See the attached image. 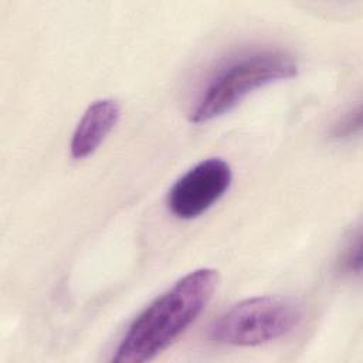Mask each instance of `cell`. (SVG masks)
Segmentation results:
<instances>
[{
    "label": "cell",
    "mask_w": 363,
    "mask_h": 363,
    "mask_svg": "<svg viewBox=\"0 0 363 363\" xmlns=\"http://www.w3.org/2000/svg\"><path fill=\"white\" fill-rule=\"evenodd\" d=\"M217 286V271L194 269L152 301L129 325L112 362L142 363L166 350L200 316Z\"/></svg>",
    "instance_id": "6da1fadb"
},
{
    "label": "cell",
    "mask_w": 363,
    "mask_h": 363,
    "mask_svg": "<svg viewBox=\"0 0 363 363\" xmlns=\"http://www.w3.org/2000/svg\"><path fill=\"white\" fill-rule=\"evenodd\" d=\"M298 74L295 58L277 48L242 54L217 69L189 113L193 123L208 122L237 106L252 91Z\"/></svg>",
    "instance_id": "7a4b0ae2"
},
{
    "label": "cell",
    "mask_w": 363,
    "mask_h": 363,
    "mask_svg": "<svg viewBox=\"0 0 363 363\" xmlns=\"http://www.w3.org/2000/svg\"><path fill=\"white\" fill-rule=\"evenodd\" d=\"M302 319L301 305L285 296H252L221 312L208 326L218 345L258 346L292 332Z\"/></svg>",
    "instance_id": "3957f363"
},
{
    "label": "cell",
    "mask_w": 363,
    "mask_h": 363,
    "mask_svg": "<svg viewBox=\"0 0 363 363\" xmlns=\"http://www.w3.org/2000/svg\"><path fill=\"white\" fill-rule=\"evenodd\" d=\"M231 179V167L221 157L201 160L183 173L169 189L167 208L177 218H196L224 196Z\"/></svg>",
    "instance_id": "277c9868"
},
{
    "label": "cell",
    "mask_w": 363,
    "mask_h": 363,
    "mask_svg": "<svg viewBox=\"0 0 363 363\" xmlns=\"http://www.w3.org/2000/svg\"><path fill=\"white\" fill-rule=\"evenodd\" d=\"M119 116L121 106L115 99L94 101L74 129L69 143L71 156L79 160L92 155L116 126Z\"/></svg>",
    "instance_id": "5b68a950"
},
{
    "label": "cell",
    "mask_w": 363,
    "mask_h": 363,
    "mask_svg": "<svg viewBox=\"0 0 363 363\" xmlns=\"http://www.w3.org/2000/svg\"><path fill=\"white\" fill-rule=\"evenodd\" d=\"M362 129V106L357 104L345 112L330 128V138L336 140H346L359 135Z\"/></svg>",
    "instance_id": "8992f818"
},
{
    "label": "cell",
    "mask_w": 363,
    "mask_h": 363,
    "mask_svg": "<svg viewBox=\"0 0 363 363\" xmlns=\"http://www.w3.org/2000/svg\"><path fill=\"white\" fill-rule=\"evenodd\" d=\"M360 248H362V240H360V231H357L354 240H350L346 245L339 267L345 272H359L360 271Z\"/></svg>",
    "instance_id": "52a82bcc"
}]
</instances>
